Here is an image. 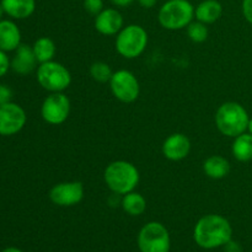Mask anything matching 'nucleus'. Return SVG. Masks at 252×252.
<instances>
[{
	"label": "nucleus",
	"mask_w": 252,
	"mask_h": 252,
	"mask_svg": "<svg viewBox=\"0 0 252 252\" xmlns=\"http://www.w3.org/2000/svg\"><path fill=\"white\" fill-rule=\"evenodd\" d=\"M121 207L128 216L139 217L147 209V199L138 192L133 191L122 196L121 199Z\"/></svg>",
	"instance_id": "6ab92c4d"
},
{
	"label": "nucleus",
	"mask_w": 252,
	"mask_h": 252,
	"mask_svg": "<svg viewBox=\"0 0 252 252\" xmlns=\"http://www.w3.org/2000/svg\"><path fill=\"white\" fill-rule=\"evenodd\" d=\"M187 29V36L194 43H203L208 38V27L201 21H192Z\"/></svg>",
	"instance_id": "5701e85b"
},
{
	"label": "nucleus",
	"mask_w": 252,
	"mask_h": 252,
	"mask_svg": "<svg viewBox=\"0 0 252 252\" xmlns=\"http://www.w3.org/2000/svg\"><path fill=\"white\" fill-rule=\"evenodd\" d=\"M248 130H249V133H250V134H252V118H250V121H249Z\"/></svg>",
	"instance_id": "2f4dec72"
},
{
	"label": "nucleus",
	"mask_w": 252,
	"mask_h": 252,
	"mask_svg": "<svg viewBox=\"0 0 252 252\" xmlns=\"http://www.w3.org/2000/svg\"><path fill=\"white\" fill-rule=\"evenodd\" d=\"M108 83H110L112 95L121 102L132 103L139 97V81L132 71L126 70V69L115 71Z\"/></svg>",
	"instance_id": "6e6552de"
},
{
	"label": "nucleus",
	"mask_w": 252,
	"mask_h": 252,
	"mask_svg": "<svg viewBox=\"0 0 252 252\" xmlns=\"http://www.w3.org/2000/svg\"><path fill=\"white\" fill-rule=\"evenodd\" d=\"M32 49H33V53L39 64L53 61L57 53L56 43L49 37H39L38 39L34 41Z\"/></svg>",
	"instance_id": "412c9836"
},
{
	"label": "nucleus",
	"mask_w": 252,
	"mask_h": 252,
	"mask_svg": "<svg viewBox=\"0 0 252 252\" xmlns=\"http://www.w3.org/2000/svg\"><path fill=\"white\" fill-rule=\"evenodd\" d=\"M225 251L226 252H241V248L238 243H234L233 240H230L225 245Z\"/></svg>",
	"instance_id": "cd10ccee"
},
{
	"label": "nucleus",
	"mask_w": 252,
	"mask_h": 252,
	"mask_svg": "<svg viewBox=\"0 0 252 252\" xmlns=\"http://www.w3.org/2000/svg\"><path fill=\"white\" fill-rule=\"evenodd\" d=\"M10 98H11V90L7 86L0 85V106L10 102Z\"/></svg>",
	"instance_id": "bb28decb"
},
{
	"label": "nucleus",
	"mask_w": 252,
	"mask_h": 252,
	"mask_svg": "<svg viewBox=\"0 0 252 252\" xmlns=\"http://www.w3.org/2000/svg\"><path fill=\"white\" fill-rule=\"evenodd\" d=\"M231 153L238 161L246 162L252 160V134L245 132L234 138Z\"/></svg>",
	"instance_id": "aec40b11"
},
{
	"label": "nucleus",
	"mask_w": 252,
	"mask_h": 252,
	"mask_svg": "<svg viewBox=\"0 0 252 252\" xmlns=\"http://www.w3.org/2000/svg\"><path fill=\"white\" fill-rule=\"evenodd\" d=\"M27 121L26 112L15 102L0 106V135L10 137L21 132Z\"/></svg>",
	"instance_id": "9d476101"
},
{
	"label": "nucleus",
	"mask_w": 252,
	"mask_h": 252,
	"mask_svg": "<svg viewBox=\"0 0 252 252\" xmlns=\"http://www.w3.org/2000/svg\"><path fill=\"white\" fill-rule=\"evenodd\" d=\"M161 152L170 161H181L191 152V140L184 133H174L164 140Z\"/></svg>",
	"instance_id": "f8f14e48"
},
{
	"label": "nucleus",
	"mask_w": 252,
	"mask_h": 252,
	"mask_svg": "<svg viewBox=\"0 0 252 252\" xmlns=\"http://www.w3.org/2000/svg\"><path fill=\"white\" fill-rule=\"evenodd\" d=\"M5 12H4V9H2V6H1V4H0V20H1V17H2V15H4Z\"/></svg>",
	"instance_id": "473e14b6"
},
{
	"label": "nucleus",
	"mask_w": 252,
	"mask_h": 252,
	"mask_svg": "<svg viewBox=\"0 0 252 252\" xmlns=\"http://www.w3.org/2000/svg\"><path fill=\"white\" fill-rule=\"evenodd\" d=\"M158 0H138V4L144 9H152L157 5Z\"/></svg>",
	"instance_id": "c85d7f7f"
},
{
	"label": "nucleus",
	"mask_w": 252,
	"mask_h": 252,
	"mask_svg": "<svg viewBox=\"0 0 252 252\" xmlns=\"http://www.w3.org/2000/svg\"><path fill=\"white\" fill-rule=\"evenodd\" d=\"M249 117L248 111L243 105L234 101L219 106L216 113V126L219 132L226 137L235 138L248 130Z\"/></svg>",
	"instance_id": "7ed1b4c3"
},
{
	"label": "nucleus",
	"mask_w": 252,
	"mask_h": 252,
	"mask_svg": "<svg viewBox=\"0 0 252 252\" xmlns=\"http://www.w3.org/2000/svg\"><path fill=\"white\" fill-rule=\"evenodd\" d=\"M243 14L246 21L252 25V0H243Z\"/></svg>",
	"instance_id": "a878e982"
},
{
	"label": "nucleus",
	"mask_w": 252,
	"mask_h": 252,
	"mask_svg": "<svg viewBox=\"0 0 252 252\" xmlns=\"http://www.w3.org/2000/svg\"><path fill=\"white\" fill-rule=\"evenodd\" d=\"M10 68H11L10 66V59L6 56V52L0 49V78L4 76Z\"/></svg>",
	"instance_id": "393cba45"
},
{
	"label": "nucleus",
	"mask_w": 252,
	"mask_h": 252,
	"mask_svg": "<svg viewBox=\"0 0 252 252\" xmlns=\"http://www.w3.org/2000/svg\"><path fill=\"white\" fill-rule=\"evenodd\" d=\"M111 1L113 2V4L116 5V6H121V7H125V6H128V5L132 4L134 0H111Z\"/></svg>",
	"instance_id": "c756f323"
},
{
	"label": "nucleus",
	"mask_w": 252,
	"mask_h": 252,
	"mask_svg": "<svg viewBox=\"0 0 252 252\" xmlns=\"http://www.w3.org/2000/svg\"><path fill=\"white\" fill-rule=\"evenodd\" d=\"M0 252H22V251L20 250V249H17V248H6V249H4V250L0 251Z\"/></svg>",
	"instance_id": "7c9ffc66"
},
{
	"label": "nucleus",
	"mask_w": 252,
	"mask_h": 252,
	"mask_svg": "<svg viewBox=\"0 0 252 252\" xmlns=\"http://www.w3.org/2000/svg\"><path fill=\"white\" fill-rule=\"evenodd\" d=\"M125 27V20L117 9L107 7L95 16V29L103 36H115Z\"/></svg>",
	"instance_id": "ddd939ff"
},
{
	"label": "nucleus",
	"mask_w": 252,
	"mask_h": 252,
	"mask_svg": "<svg viewBox=\"0 0 252 252\" xmlns=\"http://www.w3.org/2000/svg\"><path fill=\"white\" fill-rule=\"evenodd\" d=\"M138 248L140 252H170L171 239L169 230L159 221H149L138 234Z\"/></svg>",
	"instance_id": "0eeeda50"
},
{
	"label": "nucleus",
	"mask_w": 252,
	"mask_h": 252,
	"mask_svg": "<svg viewBox=\"0 0 252 252\" xmlns=\"http://www.w3.org/2000/svg\"><path fill=\"white\" fill-rule=\"evenodd\" d=\"M103 180L111 192L118 196H125L137 189L140 175L134 164L126 160H116L105 169Z\"/></svg>",
	"instance_id": "f03ea898"
},
{
	"label": "nucleus",
	"mask_w": 252,
	"mask_h": 252,
	"mask_svg": "<svg viewBox=\"0 0 252 252\" xmlns=\"http://www.w3.org/2000/svg\"><path fill=\"white\" fill-rule=\"evenodd\" d=\"M70 100L63 93H51L41 106V116L48 125H63L70 115Z\"/></svg>",
	"instance_id": "1a4fd4ad"
},
{
	"label": "nucleus",
	"mask_w": 252,
	"mask_h": 252,
	"mask_svg": "<svg viewBox=\"0 0 252 252\" xmlns=\"http://www.w3.org/2000/svg\"><path fill=\"white\" fill-rule=\"evenodd\" d=\"M148 32L139 25L125 26L116 37V51L126 59H135L142 56L147 49Z\"/></svg>",
	"instance_id": "39448f33"
},
{
	"label": "nucleus",
	"mask_w": 252,
	"mask_h": 252,
	"mask_svg": "<svg viewBox=\"0 0 252 252\" xmlns=\"http://www.w3.org/2000/svg\"><path fill=\"white\" fill-rule=\"evenodd\" d=\"M233 238V228L226 218L219 214H207L196 223L193 229L194 243L202 249L225 246Z\"/></svg>",
	"instance_id": "f257e3e1"
},
{
	"label": "nucleus",
	"mask_w": 252,
	"mask_h": 252,
	"mask_svg": "<svg viewBox=\"0 0 252 252\" xmlns=\"http://www.w3.org/2000/svg\"><path fill=\"white\" fill-rule=\"evenodd\" d=\"M4 12L16 20H24L31 16L36 10V0H1Z\"/></svg>",
	"instance_id": "dca6fc26"
},
{
	"label": "nucleus",
	"mask_w": 252,
	"mask_h": 252,
	"mask_svg": "<svg viewBox=\"0 0 252 252\" xmlns=\"http://www.w3.org/2000/svg\"><path fill=\"white\" fill-rule=\"evenodd\" d=\"M84 9L90 15L96 16L103 10V0H84Z\"/></svg>",
	"instance_id": "b1692460"
},
{
	"label": "nucleus",
	"mask_w": 252,
	"mask_h": 252,
	"mask_svg": "<svg viewBox=\"0 0 252 252\" xmlns=\"http://www.w3.org/2000/svg\"><path fill=\"white\" fill-rule=\"evenodd\" d=\"M90 75L97 83H108L112 78V69L105 62H95L90 66Z\"/></svg>",
	"instance_id": "4be33fe9"
},
{
	"label": "nucleus",
	"mask_w": 252,
	"mask_h": 252,
	"mask_svg": "<svg viewBox=\"0 0 252 252\" xmlns=\"http://www.w3.org/2000/svg\"><path fill=\"white\" fill-rule=\"evenodd\" d=\"M84 185L79 181H66L54 185L49 191L51 202L59 207H73L84 198Z\"/></svg>",
	"instance_id": "9b49d317"
},
{
	"label": "nucleus",
	"mask_w": 252,
	"mask_h": 252,
	"mask_svg": "<svg viewBox=\"0 0 252 252\" xmlns=\"http://www.w3.org/2000/svg\"><path fill=\"white\" fill-rule=\"evenodd\" d=\"M36 76L39 85L49 93H63L71 84V74L68 68L54 61L39 64Z\"/></svg>",
	"instance_id": "423d86ee"
},
{
	"label": "nucleus",
	"mask_w": 252,
	"mask_h": 252,
	"mask_svg": "<svg viewBox=\"0 0 252 252\" xmlns=\"http://www.w3.org/2000/svg\"><path fill=\"white\" fill-rule=\"evenodd\" d=\"M194 9L189 0H167L160 7L158 20L161 27L169 31L186 29L194 17Z\"/></svg>",
	"instance_id": "20e7f679"
},
{
	"label": "nucleus",
	"mask_w": 252,
	"mask_h": 252,
	"mask_svg": "<svg viewBox=\"0 0 252 252\" xmlns=\"http://www.w3.org/2000/svg\"><path fill=\"white\" fill-rule=\"evenodd\" d=\"M223 15V5L218 0H203L194 9V17L197 21L206 25L214 24Z\"/></svg>",
	"instance_id": "f3484780"
},
{
	"label": "nucleus",
	"mask_w": 252,
	"mask_h": 252,
	"mask_svg": "<svg viewBox=\"0 0 252 252\" xmlns=\"http://www.w3.org/2000/svg\"><path fill=\"white\" fill-rule=\"evenodd\" d=\"M203 171L206 176L213 180H221L230 172V164L220 155H212L203 162Z\"/></svg>",
	"instance_id": "a211bd4d"
},
{
	"label": "nucleus",
	"mask_w": 252,
	"mask_h": 252,
	"mask_svg": "<svg viewBox=\"0 0 252 252\" xmlns=\"http://www.w3.org/2000/svg\"><path fill=\"white\" fill-rule=\"evenodd\" d=\"M37 63L38 61L34 56L32 47L29 44L21 43L15 51V56L10 62V66L16 74L29 75L34 69H37Z\"/></svg>",
	"instance_id": "4468645a"
},
{
	"label": "nucleus",
	"mask_w": 252,
	"mask_h": 252,
	"mask_svg": "<svg viewBox=\"0 0 252 252\" xmlns=\"http://www.w3.org/2000/svg\"><path fill=\"white\" fill-rule=\"evenodd\" d=\"M21 44V31L11 20H0V49L4 52L16 51Z\"/></svg>",
	"instance_id": "2eb2a0df"
}]
</instances>
